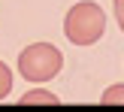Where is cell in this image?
<instances>
[{
  "label": "cell",
  "instance_id": "cell-5",
  "mask_svg": "<svg viewBox=\"0 0 124 112\" xmlns=\"http://www.w3.org/2000/svg\"><path fill=\"white\" fill-rule=\"evenodd\" d=\"M9 91H12V70L0 61V100H3Z\"/></svg>",
  "mask_w": 124,
  "mask_h": 112
},
{
  "label": "cell",
  "instance_id": "cell-6",
  "mask_svg": "<svg viewBox=\"0 0 124 112\" xmlns=\"http://www.w3.org/2000/svg\"><path fill=\"white\" fill-rule=\"evenodd\" d=\"M115 18H118V27L124 30V0H115Z\"/></svg>",
  "mask_w": 124,
  "mask_h": 112
},
{
  "label": "cell",
  "instance_id": "cell-4",
  "mask_svg": "<svg viewBox=\"0 0 124 112\" xmlns=\"http://www.w3.org/2000/svg\"><path fill=\"white\" fill-rule=\"evenodd\" d=\"M100 106H124V85H109L100 97Z\"/></svg>",
  "mask_w": 124,
  "mask_h": 112
},
{
  "label": "cell",
  "instance_id": "cell-2",
  "mask_svg": "<svg viewBox=\"0 0 124 112\" xmlns=\"http://www.w3.org/2000/svg\"><path fill=\"white\" fill-rule=\"evenodd\" d=\"M64 67V55L52 42H33L18 55V73L27 82H48Z\"/></svg>",
  "mask_w": 124,
  "mask_h": 112
},
{
  "label": "cell",
  "instance_id": "cell-3",
  "mask_svg": "<svg viewBox=\"0 0 124 112\" xmlns=\"http://www.w3.org/2000/svg\"><path fill=\"white\" fill-rule=\"evenodd\" d=\"M18 106H61V97L48 94V91H27L18 100Z\"/></svg>",
  "mask_w": 124,
  "mask_h": 112
},
{
  "label": "cell",
  "instance_id": "cell-1",
  "mask_svg": "<svg viewBox=\"0 0 124 112\" xmlns=\"http://www.w3.org/2000/svg\"><path fill=\"white\" fill-rule=\"evenodd\" d=\"M106 30V12L100 9L91 0H82V3L70 6L64 18V33L73 46H94L97 40Z\"/></svg>",
  "mask_w": 124,
  "mask_h": 112
}]
</instances>
